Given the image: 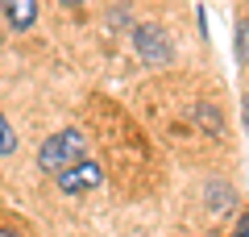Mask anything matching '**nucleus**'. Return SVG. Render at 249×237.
<instances>
[{"label": "nucleus", "mask_w": 249, "mask_h": 237, "mask_svg": "<svg viewBox=\"0 0 249 237\" xmlns=\"http://www.w3.org/2000/svg\"><path fill=\"white\" fill-rule=\"evenodd\" d=\"M83 158H88V138H83L79 129H58V133H50V138L42 141L37 167H42L46 175H62V171H71Z\"/></svg>", "instance_id": "nucleus-1"}, {"label": "nucleus", "mask_w": 249, "mask_h": 237, "mask_svg": "<svg viewBox=\"0 0 249 237\" xmlns=\"http://www.w3.org/2000/svg\"><path fill=\"white\" fill-rule=\"evenodd\" d=\"M54 179H58V192L83 196V192H91V187L104 183V167H100V162H91V158H83V162H75L71 171H62V175H54Z\"/></svg>", "instance_id": "nucleus-2"}, {"label": "nucleus", "mask_w": 249, "mask_h": 237, "mask_svg": "<svg viewBox=\"0 0 249 237\" xmlns=\"http://www.w3.org/2000/svg\"><path fill=\"white\" fill-rule=\"evenodd\" d=\"M133 42H137L142 62H150V67H166V62H170V42H166V34H162V29L137 25V29H133Z\"/></svg>", "instance_id": "nucleus-3"}, {"label": "nucleus", "mask_w": 249, "mask_h": 237, "mask_svg": "<svg viewBox=\"0 0 249 237\" xmlns=\"http://www.w3.org/2000/svg\"><path fill=\"white\" fill-rule=\"evenodd\" d=\"M0 4H4V17H9V25L17 34H25L37 21V0H0Z\"/></svg>", "instance_id": "nucleus-4"}, {"label": "nucleus", "mask_w": 249, "mask_h": 237, "mask_svg": "<svg viewBox=\"0 0 249 237\" xmlns=\"http://www.w3.org/2000/svg\"><path fill=\"white\" fill-rule=\"evenodd\" d=\"M13 150H17V133H13V125H9V117L0 113V158H9Z\"/></svg>", "instance_id": "nucleus-5"}, {"label": "nucleus", "mask_w": 249, "mask_h": 237, "mask_svg": "<svg viewBox=\"0 0 249 237\" xmlns=\"http://www.w3.org/2000/svg\"><path fill=\"white\" fill-rule=\"evenodd\" d=\"M237 62H241V67H249V21L245 17L237 21Z\"/></svg>", "instance_id": "nucleus-6"}, {"label": "nucleus", "mask_w": 249, "mask_h": 237, "mask_svg": "<svg viewBox=\"0 0 249 237\" xmlns=\"http://www.w3.org/2000/svg\"><path fill=\"white\" fill-rule=\"evenodd\" d=\"M208 196H212V200H208V208H212V212H224V208H229V187H220V192H216V187H208Z\"/></svg>", "instance_id": "nucleus-7"}, {"label": "nucleus", "mask_w": 249, "mask_h": 237, "mask_svg": "<svg viewBox=\"0 0 249 237\" xmlns=\"http://www.w3.org/2000/svg\"><path fill=\"white\" fill-rule=\"evenodd\" d=\"M199 121H204V125H208L212 133H220V113H212L208 104H199Z\"/></svg>", "instance_id": "nucleus-8"}, {"label": "nucleus", "mask_w": 249, "mask_h": 237, "mask_svg": "<svg viewBox=\"0 0 249 237\" xmlns=\"http://www.w3.org/2000/svg\"><path fill=\"white\" fill-rule=\"evenodd\" d=\"M232 237H249V212H241V220H237V229H232Z\"/></svg>", "instance_id": "nucleus-9"}, {"label": "nucleus", "mask_w": 249, "mask_h": 237, "mask_svg": "<svg viewBox=\"0 0 249 237\" xmlns=\"http://www.w3.org/2000/svg\"><path fill=\"white\" fill-rule=\"evenodd\" d=\"M241 117H245V129H249V96H245V104H241Z\"/></svg>", "instance_id": "nucleus-10"}, {"label": "nucleus", "mask_w": 249, "mask_h": 237, "mask_svg": "<svg viewBox=\"0 0 249 237\" xmlns=\"http://www.w3.org/2000/svg\"><path fill=\"white\" fill-rule=\"evenodd\" d=\"M0 237H21V233H17V229H0Z\"/></svg>", "instance_id": "nucleus-11"}, {"label": "nucleus", "mask_w": 249, "mask_h": 237, "mask_svg": "<svg viewBox=\"0 0 249 237\" xmlns=\"http://www.w3.org/2000/svg\"><path fill=\"white\" fill-rule=\"evenodd\" d=\"M62 4H83V0H62Z\"/></svg>", "instance_id": "nucleus-12"}]
</instances>
